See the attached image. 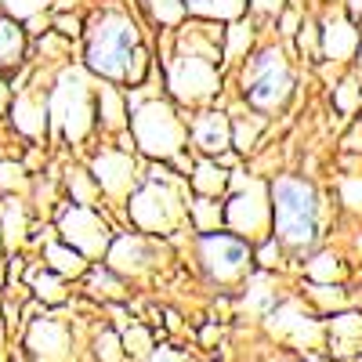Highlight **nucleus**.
<instances>
[{"label": "nucleus", "instance_id": "f03ea898", "mask_svg": "<svg viewBox=\"0 0 362 362\" xmlns=\"http://www.w3.org/2000/svg\"><path fill=\"white\" fill-rule=\"evenodd\" d=\"M272 206H276V232L286 247H312L319 235V206L312 185L297 177H279L272 185Z\"/></svg>", "mask_w": 362, "mask_h": 362}, {"label": "nucleus", "instance_id": "9d476101", "mask_svg": "<svg viewBox=\"0 0 362 362\" xmlns=\"http://www.w3.org/2000/svg\"><path fill=\"white\" fill-rule=\"evenodd\" d=\"M153 362H177V358H174V355H170V351H160V355H156V358H153Z\"/></svg>", "mask_w": 362, "mask_h": 362}, {"label": "nucleus", "instance_id": "9b49d317", "mask_svg": "<svg viewBox=\"0 0 362 362\" xmlns=\"http://www.w3.org/2000/svg\"><path fill=\"white\" fill-rule=\"evenodd\" d=\"M355 8H358V11H362V0H355Z\"/></svg>", "mask_w": 362, "mask_h": 362}, {"label": "nucleus", "instance_id": "f257e3e1", "mask_svg": "<svg viewBox=\"0 0 362 362\" xmlns=\"http://www.w3.org/2000/svg\"><path fill=\"white\" fill-rule=\"evenodd\" d=\"M131 58H141L134 22L119 11L98 15L87 40V66L105 80H131Z\"/></svg>", "mask_w": 362, "mask_h": 362}, {"label": "nucleus", "instance_id": "1a4fd4ad", "mask_svg": "<svg viewBox=\"0 0 362 362\" xmlns=\"http://www.w3.org/2000/svg\"><path fill=\"white\" fill-rule=\"evenodd\" d=\"M254 8H257V11H276L279 0H254Z\"/></svg>", "mask_w": 362, "mask_h": 362}, {"label": "nucleus", "instance_id": "6e6552de", "mask_svg": "<svg viewBox=\"0 0 362 362\" xmlns=\"http://www.w3.org/2000/svg\"><path fill=\"white\" fill-rule=\"evenodd\" d=\"M8 4V11H11V18H25V15H33V11H40V8H47L51 0H4Z\"/></svg>", "mask_w": 362, "mask_h": 362}, {"label": "nucleus", "instance_id": "0eeeda50", "mask_svg": "<svg viewBox=\"0 0 362 362\" xmlns=\"http://www.w3.org/2000/svg\"><path fill=\"white\" fill-rule=\"evenodd\" d=\"M181 4L199 15H232L239 8V0H181Z\"/></svg>", "mask_w": 362, "mask_h": 362}, {"label": "nucleus", "instance_id": "7ed1b4c3", "mask_svg": "<svg viewBox=\"0 0 362 362\" xmlns=\"http://www.w3.org/2000/svg\"><path fill=\"white\" fill-rule=\"evenodd\" d=\"M290 69L279 51H261L243 73V95L257 109H279L290 95Z\"/></svg>", "mask_w": 362, "mask_h": 362}, {"label": "nucleus", "instance_id": "20e7f679", "mask_svg": "<svg viewBox=\"0 0 362 362\" xmlns=\"http://www.w3.org/2000/svg\"><path fill=\"white\" fill-rule=\"evenodd\" d=\"M199 257H203V268L210 272V279L218 283H232L247 272L250 264V247L243 243L239 235H228V232H210L199 239Z\"/></svg>", "mask_w": 362, "mask_h": 362}, {"label": "nucleus", "instance_id": "423d86ee", "mask_svg": "<svg viewBox=\"0 0 362 362\" xmlns=\"http://www.w3.org/2000/svg\"><path fill=\"white\" fill-rule=\"evenodd\" d=\"M25 54V33L18 18L0 15V69H15Z\"/></svg>", "mask_w": 362, "mask_h": 362}, {"label": "nucleus", "instance_id": "39448f33", "mask_svg": "<svg viewBox=\"0 0 362 362\" xmlns=\"http://www.w3.org/2000/svg\"><path fill=\"white\" fill-rule=\"evenodd\" d=\"M192 138L203 153H225L228 148V138H232V127L221 112H203L192 127Z\"/></svg>", "mask_w": 362, "mask_h": 362}]
</instances>
